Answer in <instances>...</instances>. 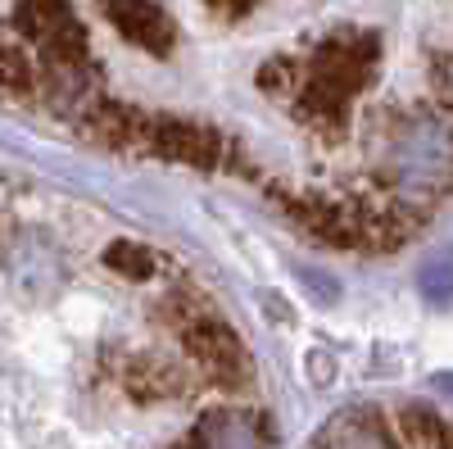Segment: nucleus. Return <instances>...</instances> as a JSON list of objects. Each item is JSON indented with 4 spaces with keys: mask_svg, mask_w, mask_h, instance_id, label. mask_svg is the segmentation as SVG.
Returning <instances> with one entry per match:
<instances>
[{
    "mask_svg": "<svg viewBox=\"0 0 453 449\" xmlns=\"http://www.w3.org/2000/svg\"><path fill=\"white\" fill-rule=\"evenodd\" d=\"M376 64V42L367 36H331V42L318 50V59L309 64V78H304V119L313 123H335L340 128V114H345V100L363 87L367 68Z\"/></svg>",
    "mask_w": 453,
    "mask_h": 449,
    "instance_id": "1",
    "label": "nucleus"
},
{
    "mask_svg": "<svg viewBox=\"0 0 453 449\" xmlns=\"http://www.w3.org/2000/svg\"><path fill=\"white\" fill-rule=\"evenodd\" d=\"M177 331H181V350L191 354V363L204 372L209 382L236 391V386H245L254 377L250 350L241 345V336L226 327V322H218L209 314H186Z\"/></svg>",
    "mask_w": 453,
    "mask_h": 449,
    "instance_id": "2",
    "label": "nucleus"
},
{
    "mask_svg": "<svg viewBox=\"0 0 453 449\" xmlns=\"http://www.w3.org/2000/svg\"><path fill=\"white\" fill-rule=\"evenodd\" d=\"M136 150L159 155V159H177V164H196V168H213L222 159L218 132H209L200 123H186V119H145Z\"/></svg>",
    "mask_w": 453,
    "mask_h": 449,
    "instance_id": "3",
    "label": "nucleus"
},
{
    "mask_svg": "<svg viewBox=\"0 0 453 449\" xmlns=\"http://www.w3.org/2000/svg\"><path fill=\"white\" fill-rule=\"evenodd\" d=\"M104 14L113 19V27H119L132 46L141 50H155L164 55L173 46V23L150 5V0H104Z\"/></svg>",
    "mask_w": 453,
    "mask_h": 449,
    "instance_id": "4",
    "label": "nucleus"
},
{
    "mask_svg": "<svg viewBox=\"0 0 453 449\" xmlns=\"http://www.w3.org/2000/svg\"><path fill=\"white\" fill-rule=\"evenodd\" d=\"M127 395L132 399H141V404H155V399H173V395H181L186 391V377L173 368V363H164V359H136L132 368H127Z\"/></svg>",
    "mask_w": 453,
    "mask_h": 449,
    "instance_id": "5",
    "label": "nucleus"
},
{
    "mask_svg": "<svg viewBox=\"0 0 453 449\" xmlns=\"http://www.w3.org/2000/svg\"><path fill=\"white\" fill-rule=\"evenodd\" d=\"M14 23H19V32L27 36V42H42L46 46L50 36H59L64 27H73L78 19H73L68 0H19Z\"/></svg>",
    "mask_w": 453,
    "mask_h": 449,
    "instance_id": "6",
    "label": "nucleus"
},
{
    "mask_svg": "<svg viewBox=\"0 0 453 449\" xmlns=\"http://www.w3.org/2000/svg\"><path fill=\"white\" fill-rule=\"evenodd\" d=\"M399 431L408 449H453V427L440 414H431V408H403Z\"/></svg>",
    "mask_w": 453,
    "mask_h": 449,
    "instance_id": "7",
    "label": "nucleus"
},
{
    "mask_svg": "<svg viewBox=\"0 0 453 449\" xmlns=\"http://www.w3.org/2000/svg\"><path fill=\"white\" fill-rule=\"evenodd\" d=\"M104 264L119 273V277L145 282V277H155L159 254H155V250H145V245H136V241H113V245L104 250Z\"/></svg>",
    "mask_w": 453,
    "mask_h": 449,
    "instance_id": "8",
    "label": "nucleus"
},
{
    "mask_svg": "<svg viewBox=\"0 0 453 449\" xmlns=\"http://www.w3.org/2000/svg\"><path fill=\"white\" fill-rule=\"evenodd\" d=\"M32 82H36V73H32L27 55L19 46H0V91L23 96V91H32Z\"/></svg>",
    "mask_w": 453,
    "mask_h": 449,
    "instance_id": "9",
    "label": "nucleus"
},
{
    "mask_svg": "<svg viewBox=\"0 0 453 449\" xmlns=\"http://www.w3.org/2000/svg\"><path fill=\"white\" fill-rule=\"evenodd\" d=\"M340 449H390L386 445V436H381V427H358V431H349L345 440H340Z\"/></svg>",
    "mask_w": 453,
    "mask_h": 449,
    "instance_id": "10",
    "label": "nucleus"
},
{
    "mask_svg": "<svg viewBox=\"0 0 453 449\" xmlns=\"http://www.w3.org/2000/svg\"><path fill=\"white\" fill-rule=\"evenodd\" d=\"M209 5H213L218 14H232V19H236V14H245V10L254 5V0H209Z\"/></svg>",
    "mask_w": 453,
    "mask_h": 449,
    "instance_id": "11",
    "label": "nucleus"
},
{
    "mask_svg": "<svg viewBox=\"0 0 453 449\" xmlns=\"http://www.w3.org/2000/svg\"><path fill=\"white\" fill-rule=\"evenodd\" d=\"M177 449H200V445H196V440H186V445H177Z\"/></svg>",
    "mask_w": 453,
    "mask_h": 449,
    "instance_id": "12",
    "label": "nucleus"
}]
</instances>
